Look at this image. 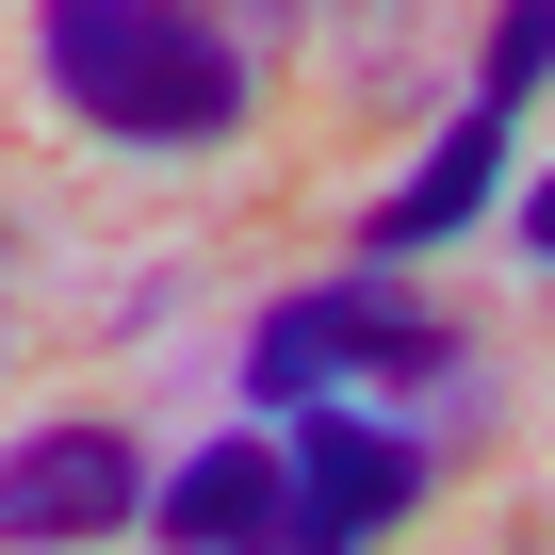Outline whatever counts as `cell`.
<instances>
[{
    "label": "cell",
    "mask_w": 555,
    "mask_h": 555,
    "mask_svg": "<svg viewBox=\"0 0 555 555\" xmlns=\"http://www.w3.org/2000/svg\"><path fill=\"white\" fill-rule=\"evenodd\" d=\"M245 555H295V539H245Z\"/></svg>",
    "instance_id": "9"
},
{
    "label": "cell",
    "mask_w": 555,
    "mask_h": 555,
    "mask_svg": "<svg viewBox=\"0 0 555 555\" xmlns=\"http://www.w3.org/2000/svg\"><path fill=\"white\" fill-rule=\"evenodd\" d=\"M99 522H147V457L115 425H17L0 441V555H50Z\"/></svg>",
    "instance_id": "4"
},
{
    "label": "cell",
    "mask_w": 555,
    "mask_h": 555,
    "mask_svg": "<svg viewBox=\"0 0 555 555\" xmlns=\"http://www.w3.org/2000/svg\"><path fill=\"white\" fill-rule=\"evenodd\" d=\"M522 261H555V180H539V196H522Z\"/></svg>",
    "instance_id": "7"
},
{
    "label": "cell",
    "mask_w": 555,
    "mask_h": 555,
    "mask_svg": "<svg viewBox=\"0 0 555 555\" xmlns=\"http://www.w3.org/2000/svg\"><path fill=\"white\" fill-rule=\"evenodd\" d=\"M229 17H278V0H229Z\"/></svg>",
    "instance_id": "8"
},
{
    "label": "cell",
    "mask_w": 555,
    "mask_h": 555,
    "mask_svg": "<svg viewBox=\"0 0 555 555\" xmlns=\"http://www.w3.org/2000/svg\"><path fill=\"white\" fill-rule=\"evenodd\" d=\"M409 490H425V425L327 392V409H295V506H278V539L295 555H360V539L409 522Z\"/></svg>",
    "instance_id": "3"
},
{
    "label": "cell",
    "mask_w": 555,
    "mask_h": 555,
    "mask_svg": "<svg viewBox=\"0 0 555 555\" xmlns=\"http://www.w3.org/2000/svg\"><path fill=\"white\" fill-rule=\"evenodd\" d=\"M278 17H295L311 50H392V17H409V0H278Z\"/></svg>",
    "instance_id": "6"
},
{
    "label": "cell",
    "mask_w": 555,
    "mask_h": 555,
    "mask_svg": "<svg viewBox=\"0 0 555 555\" xmlns=\"http://www.w3.org/2000/svg\"><path fill=\"white\" fill-rule=\"evenodd\" d=\"M441 376H457V327L409 295V261H344V278H311V295H278L245 327V409H327V392L409 409Z\"/></svg>",
    "instance_id": "2"
},
{
    "label": "cell",
    "mask_w": 555,
    "mask_h": 555,
    "mask_svg": "<svg viewBox=\"0 0 555 555\" xmlns=\"http://www.w3.org/2000/svg\"><path fill=\"white\" fill-rule=\"evenodd\" d=\"M34 66L115 147H229L245 131V17L229 0H34Z\"/></svg>",
    "instance_id": "1"
},
{
    "label": "cell",
    "mask_w": 555,
    "mask_h": 555,
    "mask_svg": "<svg viewBox=\"0 0 555 555\" xmlns=\"http://www.w3.org/2000/svg\"><path fill=\"white\" fill-rule=\"evenodd\" d=\"M278 506H295V457H278V441H196V457L147 490V522H164L180 555H245V539H278Z\"/></svg>",
    "instance_id": "5"
}]
</instances>
